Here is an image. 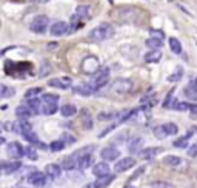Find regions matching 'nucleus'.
Wrapping results in <instances>:
<instances>
[{
  "instance_id": "nucleus-19",
  "label": "nucleus",
  "mask_w": 197,
  "mask_h": 188,
  "mask_svg": "<svg viewBox=\"0 0 197 188\" xmlns=\"http://www.w3.org/2000/svg\"><path fill=\"white\" fill-rule=\"evenodd\" d=\"M183 94H185V97H186L188 100L195 102V100H197V85H195L194 82H191V83L183 89Z\"/></svg>"
},
{
  "instance_id": "nucleus-5",
  "label": "nucleus",
  "mask_w": 197,
  "mask_h": 188,
  "mask_svg": "<svg viewBox=\"0 0 197 188\" xmlns=\"http://www.w3.org/2000/svg\"><path fill=\"white\" fill-rule=\"evenodd\" d=\"M28 183L33 186H45L48 183V174L42 171H34L28 176Z\"/></svg>"
},
{
  "instance_id": "nucleus-39",
  "label": "nucleus",
  "mask_w": 197,
  "mask_h": 188,
  "mask_svg": "<svg viewBox=\"0 0 197 188\" xmlns=\"http://www.w3.org/2000/svg\"><path fill=\"white\" fill-rule=\"evenodd\" d=\"M151 188H174V185L165 180H154L151 182Z\"/></svg>"
},
{
  "instance_id": "nucleus-29",
  "label": "nucleus",
  "mask_w": 197,
  "mask_h": 188,
  "mask_svg": "<svg viewBox=\"0 0 197 188\" xmlns=\"http://www.w3.org/2000/svg\"><path fill=\"white\" fill-rule=\"evenodd\" d=\"M57 110H60L57 106V103H45V102H42V113L46 114V116H51V114L57 113Z\"/></svg>"
},
{
  "instance_id": "nucleus-26",
  "label": "nucleus",
  "mask_w": 197,
  "mask_h": 188,
  "mask_svg": "<svg viewBox=\"0 0 197 188\" xmlns=\"http://www.w3.org/2000/svg\"><path fill=\"white\" fill-rule=\"evenodd\" d=\"M76 113H77L76 105H71V103L62 105V108H60V114H62L63 117H71V116H74Z\"/></svg>"
},
{
  "instance_id": "nucleus-51",
  "label": "nucleus",
  "mask_w": 197,
  "mask_h": 188,
  "mask_svg": "<svg viewBox=\"0 0 197 188\" xmlns=\"http://www.w3.org/2000/svg\"><path fill=\"white\" fill-rule=\"evenodd\" d=\"M37 145H39V148H42V150H48V145H45V144H42V142H37Z\"/></svg>"
},
{
  "instance_id": "nucleus-53",
  "label": "nucleus",
  "mask_w": 197,
  "mask_h": 188,
  "mask_svg": "<svg viewBox=\"0 0 197 188\" xmlns=\"http://www.w3.org/2000/svg\"><path fill=\"white\" fill-rule=\"evenodd\" d=\"M39 2H40V3H48L49 0H39Z\"/></svg>"
},
{
  "instance_id": "nucleus-17",
  "label": "nucleus",
  "mask_w": 197,
  "mask_h": 188,
  "mask_svg": "<svg viewBox=\"0 0 197 188\" xmlns=\"http://www.w3.org/2000/svg\"><path fill=\"white\" fill-rule=\"evenodd\" d=\"M77 163H79V162H77V159L71 154V156H66V157H63V159H62L60 167H62L63 170L69 171V170H74V168H76V167H77Z\"/></svg>"
},
{
  "instance_id": "nucleus-25",
  "label": "nucleus",
  "mask_w": 197,
  "mask_h": 188,
  "mask_svg": "<svg viewBox=\"0 0 197 188\" xmlns=\"http://www.w3.org/2000/svg\"><path fill=\"white\" fill-rule=\"evenodd\" d=\"M145 45L148 46V48H151V50H160V48H162V45H163V40L151 36L150 39H146Z\"/></svg>"
},
{
  "instance_id": "nucleus-33",
  "label": "nucleus",
  "mask_w": 197,
  "mask_h": 188,
  "mask_svg": "<svg viewBox=\"0 0 197 188\" xmlns=\"http://www.w3.org/2000/svg\"><path fill=\"white\" fill-rule=\"evenodd\" d=\"M14 94H16V89H14V88H9V86H6V85L0 86V97H2V99H8V97L14 96Z\"/></svg>"
},
{
  "instance_id": "nucleus-4",
  "label": "nucleus",
  "mask_w": 197,
  "mask_h": 188,
  "mask_svg": "<svg viewBox=\"0 0 197 188\" xmlns=\"http://www.w3.org/2000/svg\"><path fill=\"white\" fill-rule=\"evenodd\" d=\"M49 26V19L46 16H36L29 23V30L34 34H43Z\"/></svg>"
},
{
  "instance_id": "nucleus-34",
  "label": "nucleus",
  "mask_w": 197,
  "mask_h": 188,
  "mask_svg": "<svg viewBox=\"0 0 197 188\" xmlns=\"http://www.w3.org/2000/svg\"><path fill=\"white\" fill-rule=\"evenodd\" d=\"M22 137L26 140V142H29V144H37L39 142V137H37V134L33 130L28 131V133H25V134H22Z\"/></svg>"
},
{
  "instance_id": "nucleus-14",
  "label": "nucleus",
  "mask_w": 197,
  "mask_h": 188,
  "mask_svg": "<svg viewBox=\"0 0 197 188\" xmlns=\"http://www.w3.org/2000/svg\"><path fill=\"white\" fill-rule=\"evenodd\" d=\"M20 167H22V163L19 160L3 162L2 163V171H3V174H11V173H16L17 170H20Z\"/></svg>"
},
{
  "instance_id": "nucleus-32",
  "label": "nucleus",
  "mask_w": 197,
  "mask_h": 188,
  "mask_svg": "<svg viewBox=\"0 0 197 188\" xmlns=\"http://www.w3.org/2000/svg\"><path fill=\"white\" fill-rule=\"evenodd\" d=\"M91 151H92V145H88V147H85V148H80V150H77V151H74L72 156L79 160V159H82V157L91 154Z\"/></svg>"
},
{
  "instance_id": "nucleus-22",
  "label": "nucleus",
  "mask_w": 197,
  "mask_h": 188,
  "mask_svg": "<svg viewBox=\"0 0 197 188\" xmlns=\"http://www.w3.org/2000/svg\"><path fill=\"white\" fill-rule=\"evenodd\" d=\"M80 122H82V127L85 130H91L92 128V117H91L89 111H86V110L80 111Z\"/></svg>"
},
{
  "instance_id": "nucleus-10",
  "label": "nucleus",
  "mask_w": 197,
  "mask_h": 188,
  "mask_svg": "<svg viewBox=\"0 0 197 188\" xmlns=\"http://www.w3.org/2000/svg\"><path fill=\"white\" fill-rule=\"evenodd\" d=\"M163 150L160 148V147H148V148H145V150H142L140 153H139V157L140 159H143V160H151V159H154L157 154H160Z\"/></svg>"
},
{
  "instance_id": "nucleus-30",
  "label": "nucleus",
  "mask_w": 197,
  "mask_h": 188,
  "mask_svg": "<svg viewBox=\"0 0 197 188\" xmlns=\"http://www.w3.org/2000/svg\"><path fill=\"white\" fill-rule=\"evenodd\" d=\"M169 48H171V51L174 53V54H182V43L176 37H171L169 39Z\"/></svg>"
},
{
  "instance_id": "nucleus-49",
  "label": "nucleus",
  "mask_w": 197,
  "mask_h": 188,
  "mask_svg": "<svg viewBox=\"0 0 197 188\" xmlns=\"http://www.w3.org/2000/svg\"><path fill=\"white\" fill-rule=\"evenodd\" d=\"M189 111H191V117H197V105H191Z\"/></svg>"
},
{
  "instance_id": "nucleus-13",
  "label": "nucleus",
  "mask_w": 197,
  "mask_h": 188,
  "mask_svg": "<svg viewBox=\"0 0 197 188\" xmlns=\"http://www.w3.org/2000/svg\"><path fill=\"white\" fill-rule=\"evenodd\" d=\"M109 165L106 163V160L105 162H98V163H95V165L92 167V174L95 176V177H98V176H106V174H109Z\"/></svg>"
},
{
  "instance_id": "nucleus-7",
  "label": "nucleus",
  "mask_w": 197,
  "mask_h": 188,
  "mask_svg": "<svg viewBox=\"0 0 197 188\" xmlns=\"http://www.w3.org/2000/svg\"><path fill=\"white\" fill-rule=\"evenodd\" d=\"M6 153H8V156H9L12 160H19L20 157H23L25 148L20 147L19 142H11V144L6 147Z\"/></svg>"
},
{
  "instance_id": "nucleus-41",
  "label": "nucleus",
  "mask_w": 197,
  "mask_h": 188,
  "mask_svg": "<svg viewBox=\"0 0 197 188\" xmlns=\"http://www.w3.org/2000/svg\"><path fill=\"white\" fill-rule=\"evenodd\" d=\"M40 92H42V88L34 86V88H29L26 92H25V97H26V99H29V97H37Z\"/></svg>"
},
{
  "instance_id": "nucleus-54",
  "label": "nucleus",
  "mask_w": 197,
  "mask_h": 188,
  "mask_svg": "<svg viewBox=\"0 0 197 188\" xmlns=\"http://www.w3.org/2000/svg\"><path fill=\"white\" fill-rule=\"evenodd\" d=\"M192 82H194V83H195V85H197V77H195V79H194V80H192Z\"/></svg>"
},
{
  "instance_id": "nucleus-52",
  "label": "nucleus",
  "mask_w": 197,
  "mask_h": 188,
  "mask_svg": "<svg viewBox=\"0 0 197 188\" xmlns=\"http://www.w3.org/2000/svg\"><path fill=\"white\" fill-rule=\"evenodd\" d=\"M123 188H136V186H134V185H131V183H128L126 186H123Z\"/></svg>"
},
{
  "instance_id": "nucleus-38",
  "label": "nucleus",
  "mask_w": 197,
  "mask_h": 188,
  "mask_svg": "<svg viewBox=\"0 0 197 188\" xmlns=\"http://www.w3.org/2000/svg\"><path fill=\"white\" fill-rule=\"evenodd\" d=\"M65 148V142L63 140H54V142H51V145H49V150L57 153V151H62Z\"/></svg>"
},
{
  "instance_id": "nucleus-6",
  "label": "nucleus",
  "mask_w": 197,
  "mask_h": 188,
  "mask_svg": "<svg viewBox=\"0 0 197 188\" xmlns=\"http://www.w3.org/2000/svg\"><path fill=\"white\" fill-rule=\"evenodd\" d=\"M68 31H69V26H68V23L63 22V20H57L49 26V33H51L53 36H56V37L65 36V34H68Z\"/></svg>"
},
{
  "instance_id": "nucleus-18",
  "label": "nucleus",
  "mask_w": 197,
  "mask_h": 188,
  "mask_svg": "<svg viewBox=\"0 0 197 188\" xmlns=\"http://www.w3.org/2000/svg\"><path fill=\"white\" fill-rule=\"evenodd\" d=\"M62 167L60 165H57V163H48V165L45 167V173L49 176V177H59L60 174H62Z\"/></svg>"
},
{
  "instance_id": "nucleus-37",
  "label": "nucleus",
  "mask_w": 197,
  "mask_h": 188,
  "mask_svg": "<svg viewBox=\"0 0 197 188\" xmlns=\"http://www.w3.org/2000/svg\"><path fill=\"white\" fill-rule=\"evenodd\" d=\"M153 133H154V136H156L157 139H165V137H168V133H166V130H165L163 125L156 127V128L153 130Z\"/></svg>"
},
{
  "instance_id": "nucleus-2",
  "label": "nucleus",
  "mask_w": 197,
  "mask_h": 188,
  "mask_svg": "<svg viewBox=\"0 0 197 188\" xmlns=\"http://www.w3.org/2000/svg\"><path fill=\"white\" fill-rule=\"evenodd\" d=\"M108 82H109V69L108 68H98L97 71L94 73V77H92V82H91V85L95 88V91L97 89H100V88H103L105 85H108Z\"/></svg>"
},
{
  "instance_id": "nucleus-20",
  "label": "nucleus",
  "mask_w": 197,
  "mask_h": 188,
  "mask_svg": "<svg viewBox=\"0 0 197 188\" xmlns=\"http://www.w3.org/2000/svg\"><path fill=\"white\" fill-rule=\"evenodd\" d=\"M142 145H143V139L139 137V136H136V137H133L130 142H128V150H130L131 153H140V151H142V150H140Z\"/></svg>"
},
{
  "instance_id": "nucleus-11",
  "label": "nucleus",
  "mask_w": 197,
  "mask_h": 188,
  "mask_svg": "<svg viewBox=\"0 0 197 188\" xmlns=\"http://www.w3.org/2000/svg\"><path fill=\"white\" fill-rule=\"evenodd\" d=\"M72 80L69 77H56V79H51L48 82L49 86H53V88H59V89H68L71 86Z\"/></svg>"
},
{
  "instance_id": "nucleus-21",
  "label": "nucleus",
  "mask_w": 197,
  "mask_h": 188,
  "mask_svg": "<svg viewBox=\"0 0 197 188\" xmlns=\"http://www.w3.org/2000/svg\"><path fill=\"white\" fill-rule=\"evenodd\" d=\"M162 59V51L160 50H151L145 54V62L146 63H157Z\"/></svg>"
},
{
  "instance_id": "nucleus-46",
  "label": "nucleus",
  "mask_w": 197,
  "mask_h": 188,
  "mask_svg": "<svg viewBox=\"0 0 197 188\" xmlns=\"http://www.w3.org/2000/svg\"><path fill=\"white\" fill-rule=\"evenodd\" d=\"M172 94H174V88H172V91H169V92H168V96H166L165 102L162 103L165 108H169V106H171V105H169V102H171V99H172Z\"/></svg>"
},
{
  "instance_id": "nucleus-28",
  "label": "nucleus",
  "mask_w": 197,
  "mask_h": 188,
  "mask_svg": "<svg viewBox=\"0 0 197 188\" xmlns=\"http://www.w3.org/2000/svg\"><path fill=\"white\" fill-rule=\"evenodd\" d=\"M77 162H79V163H77V168H79V170H86V168H89V167L92 165V162H94V160H92V156L88 154V156L79 159Z\"/></svg>"
},
{
  "instance_id": "nucleus-36",
  "label": "nucleus",
  "mask_w": 197,
  "mask_h": 188,
  "mask_svg": "<svg viewBox=\"0 0 197 188\" xmlns=\"http://www.w3.org/2000/svg\"><path fill=\"white\" fill-rule=\"evenodd\" d=\"M42 102H45V103H57L59 102V96L57 94H43L42 96Z\"/></svg>"
},
{
  "instance_id": "nucleus-55",
  "label": "nucleus",
  "mask_w": 197,
  "mask_h": 188,
  "mask_svg": "<svg viewBox=\"0 0 197 188\" xmlns=\"http://www.w3.org/2000/svg\"><path fill=\"white\" fill-rule=\"evenodd\" d=\"M195 131H197V128H195Z\"/></svg>"
},
{
  "instance_id": "nucleus-24",
  "label": "nucleus",
  "mask_w": 197,
  "mask_h": 188,
  "mask_svg": "<svg viewBox=\"0 0 197 188\" xmlns=\"http://www.w3.org/2000/svg\"><path fill=\"white\" fill-rule=\"evenodd\" d=\"M89 11H91L89 5H79V6L76 8L74 17H77L79 20H80V19H85V17H88V16H89Z\"/></svg>"
},
{
  "instance_id": "nucleus-16",
  "label": "nucleus",
  "mask_w": 197,
  "mask_h": 188,
  "mask_svg": "<svg viewBox=\"0 0 197 188\" xmlns=\"http://www.w3.org/2000/svg\"><path fill=\"white\" fill-rule=\"evenodd\" d=\"M16 116L19 117V119H29L31 116H34V113L28 105H19L16 108Z\"/></svg>"
},
{
  "instance_id": "nucleus-40",
  "label": "nucleus",
  "mask_w": 197,
  "mask_h": 188,
  "mask_svg": "<svg viewBox=\"0 0 197 188\" xmlns=\"http://www.w3.org/2000/svg\"><path fill=\"white\" fill-rule=\"evenodd\" d=\"M25 156L29 160H37V150L34 147H26L25 148Z\"/></svg>"
},
{
  "instance_id": "nucleus-47",
  "label": "nucleus",
  "mask_w": 197,
  "mask_h": 188,
  "mask_svg": "<svg viewBox=\"0 0 197 188\" xmlns=\"http://www.w3.org/2000/svg\"><path fill=\"white\" fill-rule=\"evenodd\" d=\"M150 33H151V36H153V37H157V39H162V40L165 39L163 31H159V30H151Z\"/></svg>"
},
{
  "instance_id": "nucleus-45",
  "label": "nucleus",
  "mask_w": 197,
  "mask_h": 188,
  "mask_svg": "<svg viewBox=\"0 0 197 188\" xmlns=\"http://www.w3.org/2000/svg\"><path fill=\"white\" fill-rule=\"evenodd\" d=\"M180 79H182V69L179 68V69H177V73L171 74V76L168 77V82H179Z\"/></svg>"
},
{
  "instance_id": "nucleus-8",
  "label": "nucleus",
  "mask_w": 197,
  "mask_h": 188,
  "mask_svg": "<svg viewBox=\"0 0 197 188\" xmlns=\"http://www.w3.org/2000/svg\"><path fill=\"white\" fill-rule=\"evenodd\" d=\"M134 165H136V159H133V157H123V159H120L114 165V171L116 173H123V171L133 168Z\"/></svg>"
},
{
  "instance_id": "nucleus-42",
  "label": "nucleus",
  "mask_w": 197,
  "mask_h": 188,
  "mask_svg": "<svg viewBox=\"0 0 197 188\" xmlns=\"http://www.w3.org/2000/svg\"><path fill=\"white\" fill-rule=\"evenodd\" d=\"M163 127H165V130H166L168 136H172V134H177V131H179L177 125H176V124H172V122H169V124H165Z\"/></svg>"
},
{
  "instance_id": "nucleus-27",
  "label": "nucleus",
  "mask_w": 197,
  "mask_h": 188,
  "mask_svg": "<svg viewBox=\"0 0 197 188\" xmlns=\"http://www.w3.org/2000/svg\"><path fill=\"white\" fill-rule=\"evenodd\" d=\"M112 180H114V176L106 174V176H98V177H97V180H95V183H97V186H98V188H106V186H108Z\"/></svg>"
},
{
  "instance_id": "nucleus-44",
  "label": "nucleus",
  "mask_w": 197,
  "mask_h": 188,
  "mask_svg": "<svg viewBox=\"0 0 197 188\" xmlns=\"http://www.w3.org/2000/svg\"><path fill=\"white\" fill-rule=\"evenodd\" d=\"M49 71H51V66H49L46 62L42 63V68H40V71H39V77H45Z\"/></svg>"
},
{
  "instance_id": "nucleus-48",
  "label": "nucleus",
  "mask_w": 197,
  "mask_h": 188,
  "mask_svg": "<svg viewBox=\"0 0 197 188\" xmlns=\"http://www.w3.org/2000/svg\"><path fill=\"white\" fill-rule=\"evenodd\" d=\"M188 154H189L191 157H195V156H197V144H194V145H191V147L188 148Z\"/></svg>"
},
{
  "instance_id": "nucleus-9",
  "label": "nucleus",
  "mask_w": 197,
  "mask_h": 188,
  "mask_svg": "<svg viewBox=\"0 0 197 188\" xmlns=\"http://www.w3.org/2000/svg\"><path fill=\"white\" fill-rule=\"evenodd\" d=\"M82 68H83V71L86 73V74H94L95 71L100 66H98V60L95 59V57H88V59H85L83 60V65H82Z\"/></svg>"
},
{
  "instance_id": "nucleus-12",
  "label": "nucleus",
  "mask_w": 197,
  "mask_h": 188,
  "mask_svg": "<svg viewBox=\"0 0 197 188\" xmlns=\"http://www.w3.org/2000/svg\"><path fill=\"white\" fill-rule=\"evenodd\" d=\"M100 156H102V159L103 160H116V159H119V156H120V151L116 148V147H105L102 151H100Z\"/></svg>"
},
{
  "instance_id": "nucleus-1",
  "label": "nucleus",
  "mask_w": 197,
  "mask_h": 188,
  "mask_svg": "<svg viewBox=\"0 0 197 188\" xmlns=\"http://www.w3.org/2000/svg\"><path fill=\"white\" fill-rule=\"evenodd\" d=\"M114 26L109 25V23H100V25H97L95 28H92L89 31V39L92 42H103V40H108L114 36Z\"/></svg>"
},
{
  "instance_id": "nucleus-23",
  "label": "nucleus",
  "mask_w": 197,
  "mask_h": 188,
  "mask_svg": "<svg viewBox=\"0 0 197 188\" xmlns=\"http://www.w3.org/2000/svg\"><path fill=\"white\" fill-rule=\"evenodd\" d=\"M26 105L33 110L34 114H39L42 111V99H39V97H29V99H26Z\"/></svg>"
},
{
  "instance_id": "nucleus-35",
  "label": "nucleus",
  "mask_w": 197,
  "mask_h": 188,
  "mask_svg": "<svg viewBox=\"0 0 197 188\" xmlns=\"http://www.w3.org/2000/svg\"><path fill=\"white\" fill-rule=\"evenodd\" d=\"M180 157H177V156H166L165 157V163L166 165H169V167H177V165H180Z\"/></svg>"
},
{
  "instance_id": "nucleus-15",
  "label": "nucleus",
  "mask_w": 197,
  "mask_h": 188,
  "mask_svg": "<svg viewBox=\"0 0 197 188\" xmlns=\"http://www.w3.org/2000/svg\"><path fill=\"white\" fill-rule=\"evenodd\" d=\"M74 92H77V94H80V96H91V94H94L95 92V88L91 85V83H82V85H79V86H76L74 88Z\"/></svg>"
},
{
  "instance_id": "nucleus-3",
  "label": "nucleus",
  "mask_w": 197,
  "mask_h": 188,
  "mask_svg": "<svg viewBox=\"0 0 197 188\" xmlns=\"http://www.w3.org/2000/svg\"><path fill=\"white\" fill-rule=\"evenodd\" d=\"M111 91L116 92V94H120V96L122 94H130L133 91V82L130 79L119 77L111 83Z\"/></svg>"
},
{
  "instance_id": "nucleus-50",
  "label": "nucleus",
  "mask_w": 197,
  "mask_h": 188,
  "mask_svg": "<svg viewBox=\"0 0 197 188\" xmlns=\"http://www.w3.org/2000/svg\"><path fill=\"white\" fill-rule=\"evenodd\" d=\"M83 188H98V186H97V183L94 182V183H86Z\"/></svg>"
},
{
  "instance_id": "nucleus-43",
  "label": "nucleus",
  "mask_w": 197,
  "mask_h": 188,
  "mask_svg": "<svg viewBox=\"0 0 197 188\" xmlns=\"http://www.w3.org/2000/svg\"><path fill=\"white\" fill-rule=\"evenodd\" d=\"M172 108L177 110V111H189L191 105L188 102H176L174 105H172Z\"/></svg>"
},
{
  "instance_id": "nucleus-31",
  "label": "nucleus",
  "mask_w": 197,
  "mask_h": 188,
  "mask_svg": "<svg viewBox=\"0 0 197 188\" xmlns=\"http://www.w3.org/2000/svg\"><path fill=\"white\" fill-rule=\"evenodd\" d=\"M191 136H192V134L188 133L186 136L176 139V140H174V147H176V148H185V147H188V140L191 139Z\"/></svg>"
}]
</instances>
